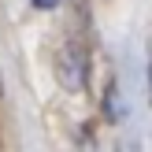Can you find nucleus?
<instances>
[{
    "label": "nucleus",
    "mask_w": 152,
    "mask_h": 152,
    "mask_svg": "<svg viewBox=\"0 0 152 152\" xmlns=\"http://www.w3.org/2000/svg\"><path fill=\"white\" fill-rule=\"evenodd\" d=\"M30 4H34V7H41V11H52L59 0H30Z\"/></svg>",
    "instance_id": "obj_2"
},
{
    "label": "nucleus",
    "mask_w": 152,
    "mask_h": 152,
    "mask_svg": "<svg viewBox=\"0 0 152 152\" xmlns=\"http://www.w3.org/2000/svg\"><path fill=\"white\" fill-rule=\"evenodd\" d=\"M56 74H59V82H63L71 93L86 89V82H89V56H86V48L67 45V48L59 52V59H56Z\"/></svg>",
    "instance_id": "obj_1"
}]
</instances>
